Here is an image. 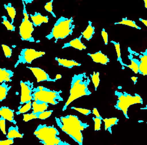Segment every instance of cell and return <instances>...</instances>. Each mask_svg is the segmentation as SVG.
I'll use <instances>...</instances> for the list:
<instances>
[{
  "instance_id": "cell-35",
  "label": "cell",
  "mask_w": 147,
  "mask_h": 145,
  "mask_svg": "<svg viewBox=\"0 0 147 145\" xmlns=\"http://www.w3.org/2000/svg\"><path fill=\"white\" fill-rule=\"evenodd\" d=\"M6 120L0 117V130L3 134L6 135L7 131L6 127Z\"/></svg>"
},
{
  "instance_id": "cell-1",
  "label": "cell",
  "mask_w": 147,
  "mask_h": 145,
  "mask_svg": "<svg viewBox=\"0 0 147 145\" xmlns=\"http://www.w3.org/2000/svg\"><path fill=\"white\" fill-rule=\"evenodd\" d=\"M58 126L78 145H83L84 137L82 132L88 128L89 125L83 122L78 116L68 115L60 118L55 117Z\"/></svg>"
},
{
  "instance_id": "cell-8",
  "label": "cell",
  "mask_w": 147,
  "mask_h": 145,
  "mask_svg": "<svg viewBox=\"0 0 147 145\" xmlns=\"http://www.w3.org/2000/svg\"><path fill=\"white\" fill-rule=\"evenodd\" d=\"M128 58L135 62L138 65V74L147 76V49L139 52L128 47Z\"/></svg>"
},
{
  "instance_id": "cell-39",
  "label": "cell",
  "mask_w": 147,
  "mask_h": 145,
  "mask_svg": "<svg viewBox=\"0 0 147 145\" xmlns=\"http://www.w3.org/2000/svg\"><path fill=\"white\" fill-rule=\"evenodd\" d=\"M139 20L141 22H142L147 28V19H142V18H140Z\"/></svg>"
},
{
  "instance_id": "cell-18",
  "label": "cell",
  "mask_w": 147,
  "mask_h": 145,
  "mask_svg": "<svg viewBox=\"0 0 147 145\" xmlns=\"http://www.w3.org/2000/svg\"><path fill=\"white\" fill-rule=\"evenodd\" d=\"M95 34V27L92 25V22L89 21L86 28L81 33V36L82 38L89 41L92 39Z\"/></svg>"
},
{
  "instance_id": "cell-27",
  "label": "cell",
  "mask_w": 147,
  "mask_h": 145,
  "mask_svg": "<svg viewBox=\"0 0 147 145\" xmlns=\"http://www.w3.org/2000/svg\"><path fill=\"white\" fill-rule=\"evenodd\" d=\"M90 77L95 91H96L100 84V73L98 72L94 71L92 74H90Z\"/></svg>"
},
{
  "instance_id": "cell-3",
  "label": "cell",
  "mask_w": 147,
  "mask_h": 145,
  "mask_svg": "<svg viewBox=\"0 0 147 145\" xmlns=\"http://www.w3.org/2000/svg\"><path fill=\"white\" fill-rule=\"evenodd\" d=\"M75 28L73 17L61 16L57 20L46 38L48 40H54L55 42L65 39L73 34Z\"/></svg>"
},
{
  "instance_id": "cell-24",
  "label": "cell",
  "mask_w": 147,
  "mask_h": 145,
  "mask_svg": "<svg viewBox=\"0 0 147 145\" xmlns=\"http://www.w3.org/2000/svg\"><path fill=\"white\" fill-rule=\"evenodd\" d=\"M11 88V86L6 83L0 84V102L4 101Z\"/></svg>"
},
{
  "instance_id": "cell-20",
  "label": "cell",
  "mask_w": 147,
  "mask_h": 145,
  "mask_svg": "<svg viewBox=\"0 0 147 145\" xmlns=\"http://www.w3.org/2000/svg\"><path fill=\"white\" fill-rule=\"evenodd\" d=\"M24 134L21 133L19 132V128L17 126H11L9 127L6 134V138L7 139L12 140L17 138H22Z\"/></svg>"
},
{
  "instance_id": "cell-14",
  "label": "cell",
  "mask_w": 147,
  "mask_h": 145,
  "mask_svg": "<svg viewBox=\"0 0 147 145\" xmlns=\"http://www.w3.org/2000/svg\"><path fill=\"white\" fill-rule=\"evenodd\" d=\"M82 38V36L80 35L78 38H75L71 41H69L68 43L64 44L62 47V49L71 47L80 51L86 50V46L82 42L81 40Z\"/></svg>"
},
{
  "instance_id": "cell-9",
  "label": "cell",
  "mask_w": 147,
  "mask_h": 145,
  "mask_svg": "<svg viewBox=\"0 0 147 145\" xmlns=\"http://www.w3.org/2000/svg\"><path fill=\"white\" fill-rule=\"evenodd\" d=\"M45 54V52L37 51L31 48L22 49L18 56L14 68H17L20 64H31L34 60L42 57Z\"/></svg>"
},
{
  "instance_id": "cell-17",
  "label": "cell",
  "mask_w": 147,
  "mask_h": 145,
  "mask_svg": "<svg viewBox=\"0 0 147 145\" xmlns=\"http://www.w3.org/2000/svg\"><path fill=\"white\" fill-rule=\"evenodd\" d=\"M13 76L14 72L11 70L0 68V84L11 82Z\"/></svg>"
},
{
  "instance_id": "cell-16",
  "label": "cell",
  "mask_w": 147,
  "mask_h": 145,
  "mask_svg": "<svg viewBox=\"0 0 147 145\" xmlns=\"http://www.w3.org/2000/svg\"><path fill=\"white\" fill-rule=\"evenodd\" d=\"M55 60L57 61L59 66L71 69L74 67H80L81 65V64L72 59H67L56 57Z\"/></svg>"
},
{
  "instance_id": "cell-33",
  "label": "cell",
  "mask_w": 147,
  "mask_h": 145,
  "mask_svg": "<svg viewBox=\"0 0 147 145\" xmlns=\"http://www.w3.org/2000/svg\"><path fill=\"white\" fill-rule=\"evenodd\" d=\"M71 109L75 110L84 115L88 116L92 113V111L87 109L83 108L78 107H72L71 108Z\"/></svg>"
},
{
  "instance_id": "cell-43",
  "label": "cell",
  "mask_w": 147,
  "mask_h": 145,
  "mask_svg": "<svg viewBox=\"0 0 147 145\" xmlns=\"http://www.w3.org/2000/svg\"><path fill=\"white\" fill-rule=\"evenodd\" d=\"M146 123H147V122H146Z\"/></svg>"
},
{
  "instance_id": "cell-6",
  "label": "cell",
  "mask_w": 147,
  "mask_h": 145,
  "mask_svg": "<svg viewBox=\"0 0 147 145\" xmlns=\"http://www.w3.org/2000/svg\"><path fill=\"white\" fill-rule=\"evenodd\" d=\"M115 94L117 97V101L115 105V108L121 111L127 119H129L128 112L130 106L135 104H143L142 97L136 93L132 95L125 91H115Z\"/></svg>"
},
{
  "instance_id": "cell-32",
  "label": "cell",
  "mask_w": 147,
  "mask_h": 145,
  "mask_svg": "<svg viewBox=\"0 0 147 145\" xmlns=\"http://www.w3.org/2000/svg\"><path fill=\"white\" fill-rule=\"evenodd\" d=\"M1 47L5 57L7 58H10L13 53L12 49L8 46L5 44H2Z\"/></svg>"
},
{
  "instance_id": "cell-7",
  "label": "cell",
  "mask_w": 147,
  "mask_h": 145,
  "mask_svg": "<svg viewBox=\"0 0 147 145\" xmlns=\"http://www.w3.org/2000/svg\"><path fill=\"white\" fill-rule=\"evenodd\" d=\"M22 14L23 18L19 27V34L21 40L22 41L30 43H34L35 39L33 36L34 31V26L32 22L30 20L29 14L26 9V4L24 1H22Z\"/></svg>"
},
{
  "instance_id": "cell-31",
  "label": "cell",
  "mask_w": 147,
  "mask_h": 145,
  "mask_svg": "<svg viewBox=\"0 0 147 145\" xmlns=\"http://www.w3.org/2000/svg\"><path fill=\"white\" fill-rule=\"evenodd\" d=\"M53 0H51L50 1L47 3L45 5V9L46 11L50 13L53 17L56 18L57 16L53 10Z\"/></svg>"
},
{
  "instance_id": "cell-10",
  "label": "cell",
  "mask_w": 147,
  "mask_h": 145,
  "mask_svg": "<svg viewBox=\"0 0 147 145\" xmlns=\"http://www.w3.org/2000/svg\"><path fill=\"white\" fill-rule=\"evenodd\" d=\"M21 88L20 105L32 101V93L34 87L33 82L29 80L21 81L20 82Z\"/></svg>"
},
{
  "instance_id": "cell-12",
  "label": "cell",
  "mask_w": 147,
  "mask_h": 145,
  "mask_svg": "<svg viewBox=\"0 0 147 145\" xmlns=\"http://www.w3.org/2000/svg\"><path fill=\"white\" fill-rule=\"evenodd\" d=\"M87 55L91 58L94 62L96 63L106 65L110 62L109 58L101 51H99L93 53H88Z\"/></svg>"
},
{
  "instance_id": "cell-21",
  "label": "cell",
  "mask_w": 147,
  "mask_h": 145,
  "mask_svg": "<svg viewBox=\"0 0 147 145\" xmlns=\"http://www.w3.org/2000/svg\"><path fill=\"white\" fill-rule=\"evenodd\" d=\"M49 105L47 103L41 102L32 101V113H41L47 110Z\"/></svg>"
},
{
  "instance_id": "cell-26",
  "label": "cell",
  "mask_w": 147,
  "mask_h": 145,
  "mask_svg": "<svg viewBox=\"0 0 147 145\" xmlns=\"http://www.w3.org/2000/svg\"><path fill=\"white\" fill-rule=\"evenodd\" d=\"M32 102L20 105L18 108V111L16 113V115L25 114L32 109Z\"/></svg>"
},
{
  "instance_id": "cell-37",
  "label": "cell",
  "mask_w": 147,
  "mask_h": 145,
  "mask_svg": "<svg viewBox=\"0 0 147 145\" xmlns=\"http://www.w3.org/2000/svg\"><path fill=\"white\" fill-rule=\"evenodd\" d=\"M14 140L7 139L0 140V145H12L14 144Z\"/></svg>"
},
{
  "instance_id": "cell-5",
  "label": "cell",
  "mask_w": 147,
  "mask_h": 145,
  "mask_svg": "<svg viewBox=\"0 0 147 145\" xmlns=\"http://www.w3.org/2000/svg\"><path fill=\"white\" fill-rule=\"evenodd\" d=\"M61 90H51L43 86L34 87L33 90L32 101L41 102L56 105L63 101Z\"/></svg>"
},
{
  "instance_id": "cell-23",
  "label": "cell",
  "mask_w": 147,
  "mask_h": 145,
  "mask_svg": "<svg viewBox=\"0 0 147 145\" xmlns=\"http://www.w3.org/2000/svg\"><path fill=\"white\" fill-rule=\"evenodd\" d=\"M3 7L7 11L9 16L10 18L11 23L13 24L16 15V9L13 6H12V3H8L7 4H4Z\"/></svg>"
},
{
  "instance_id": "cell-22",
  "label": "cell",
  "mask_w": 147,
  "mask_h": 145,
  "mask_svg": "<svg viewBox=\"0 0 147 145\" xmlns=\"http://www.w3.org/2000/svg\"><path fill=\"white\" fill-rule=\"evenodd\" d=\"M114 24L115 25H124V26H127L135 28L137 30L142 29L141 28L138 26L134 21L129 19L127 17L122 18L121 20L115 22L114 23Z\"/></svg>"
},
{
  "instance_id": "cell-13",
  "label": "cell",
  "mask_w": 147,
  "mask_h": 145,
  "mask_svg": "<svg viewBox=\"0 0 147 145\" xmlns=\"http://www.w3.org/2000/svg\"><path fill=\"white\" fill-rule=\"evenodd\" d=\"M14 110L6 106L0 107V117L5 119L13 125H16L17 122L15 119Z\"/></svg>"
},
{
  "instance_id": "cell-30",
  "label": "cell",
  "mask_w": 147,
  "mask_h": 145,
  "mask_svg": "<svg viewBox=\"0 0 147 145\" xmlns=\"http://www.w3.org/2000/svg\"><path fill=\"white\" fill-rule=\"evenodd\" d=\"M103 118H98L96 117H92V119L94 123V130L96 132L100 131Z\"/></svg>"
},
{
  "instance_id": "cell-11",
  "label": "cell",
  "mask_w": 147,
  "mask_h": 145,
  "mask_svg": "<svg viewBox=\"0 0 147 145\" xmlns=\"http://www.w3.org/2000/svg\"><path fill=\"white\" fill-rule=\"evenodd\" d=\"M27 68L30 70L36 78L37 83L40 82H55L57 79L51 77L50 75L45 71L38 67H27Z\"/></svg>"
},
{
  "instance_id": "cell-29",
  "label": "cell",
  "mask_w": 147,
  "mask_h": 145,
  "mask_svg": "<svg viewBox=\"0 0 147 145\" xmlns=\"http://www.w3.org/2000/svg\"><path fill=\"white\" fill-rule=\"evenodd\" d=\"M53 112V110H47L41 113H37V119L40 120L46 119L51 115Z\"/></svg>"
},
{
  "instance_id": "cell-2",
  "label": "cell",
  "mask_w": 147,
  "mask_h": 145,
  "mask_svg": "<svg viewBox=\"0 0 147 145\" xmlns=\"http://www.w3.org/2000/svg\"><path fill=\"white\" fill-rule=\"evenodd\" d=\"M90 82V77L86 72L74 75L71 83L69 95L63 107V111H65L69 105L75 100L92 94L89 88Z\"/></svg>"
},
{
  "instance_id": "cell-41",
  "label": "cell",
  "mask_w": 147,
  "mask_h": 145,
  "mask_svg": "<svg viewBox=\"0 0 147 145\" xmlns=\"http://www.w3.org/2000/svg\"><path fill=\"white\" fill-rule=\"evenodd\" d=\"M144 7L147 9V0H144Z\"/></svg>"
},
{
  "instance_id": "cell-19",
  "label": "cell",
  "mask_w": 147,
  "mask_h": 145,
  "mask_svg": "<svg viewBox=\"0 0 147 145\" xmlns=\"http://www.w3.org/2000/svg\"><path fill=\"white\" fill-rule=\"evenodd\" d=\"M119 119L116 117L105 118L103 119V122L104 123L105 130L106 132L112 134V128L114 126L117 125L119 122Z\"/></svg>"
},
{
  "instance_id": "cell-36",
  "label": "cell",
  "mask_w": 147,
  "mask_h": 145,
  "mask_svg": "<svg viewBox=\"0 0 147 145\" xmlns=\"http://www.w3.org/2000/svg\"><path fill=\"white\" fill-rule=\"evenodd\" d=\"M101 35L105 45H107L109 44V35L105 28H103L101 32Z\"/></svg>"
},
{
  "instance_id": "cell-4",
  "label": "cell",
  "mask_w": 147,
  "mask_h": 145,
  "mask_svg": "<svg viewBox=\"0 0 147 145\" xmlns=\"http://www.w3.org/2000/svg\"><path fill=\"white\" fill-rule=\"evenodd\" d=\"M60 133L53 126L40 124L34 132V135L43 145H71L59 137Z\"/></svg>"
},
{
  "instance_id": "cell-42",
  "label": "cell",
  "mask_w": 147,
  "mask_h": 145,
  "mask_svg": "<svg viewBox=\"0 0 147 145\" xmlns=\"http://www.w3.org/2000/svg\"><path fill=\"white\" fill-rule=\"evenodd\" d=\"M140 109H142V110H147V104L145 107L141 108Z\"/></svg>"
},
{
  "instance_id": "cell-25",
  "label": "cell",
  "mask_w": 147,
  "mask_h": 145,
  "mask_svg": "<svg viewBox=\"0 0 147 145\" xmlns=\"http://www.w3.org/2000/svg\"><path fill=\"white\" fill-rule=\"evenodd\" d=\"M111 43L113 44L115 47L117 57V62H119V63L121 65L123 68H124L125 67V64L123 62L122 58L121 57V46L119 42H116L114 40L111 41Z\"/></svg>"
},
{
  "instance_id": "cell-40",
  "label": "cell",
  "mask_w": 147,
  "mask_h": 145,
  "mask_svg": "<svg viewBox=\"0 0 147 145\" xmlns=\"http://www.w3.org/2000/svg\"><path fill=\"white\" fill-rule=\"evenodd\" d=\"M138 77H132L131 78V79H132L133 82H134V84H136V83H137V81H138Z\"/></svg>"
},
{
  "instance_id": "cell-15",
  "label": "cell",
  "mask_w": 147,
  "mask_h": 145,
  "mask_svg": "<svg viewBox=\"0 0 147 145\" xmlns=\"http://www.w3.org/2000/svg\"><path fill=\"white\" fill-rule=\"evenodd\" d=\"M31 21L35 27L40 26L44 23H48L49 18L47 15H44L39 12H35L34 14H29Z\"/></svg>"
},
{
  "instance_id": "cell-38",
  "label": "cell",
  "mask_w": 147,
  "mask_h": 145,
  "mask_svg": "<svg viewBox=\"0 0 147 145\" xmlns=\"http://www.w3.org/2000/svg\"><path fill=\"white\" fill-rule=\"evenodd\" d=\"M92 113L94 115V117L98 118H102L96 108H93L92 111Z\"/></svg>"
},
{
  "instance_id": "cell-34",
  "label": "cell",
  "mask_w": 147,
  "mask_h": 145,
  "mask_svg": "<svg viewBox=\"0 0 147 145\" xmlns=\"http://www.w3.org/2000/svg\"><path fill=\"white\" fill-rule=\"evenodd\" d=\"M37 119V113H31L23 115V121L25 122H28L32 120Z\"/></svg>"
},
{
  "instance_id": "cell-28",
  "label": "cell",
  "mask_w": 147,
  "mask_h": 145,
  "mask_svg": "<svg viewBox=\"0 0 147 145\" xmlns=\"http://www.w3.org/2000/svg\"><path fill=\"white\" fill-rule=\"evenodd\" d=\"M2 19V24L6 28L7 30L10 32H14L16 30V27L13 24L11 23V21H9L7 19V16L3 15L1 17Z\"/></svg>"
}]
</instances>
